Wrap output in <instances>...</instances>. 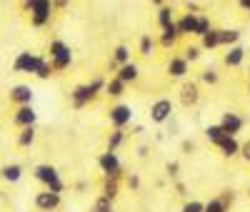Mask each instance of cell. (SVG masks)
<instances>
[{
    "mask_svg": "<svg viewBox=\"0 0 250 212\" xmlns=\"http://www.w3.org/2000/svg\"><path fill=\"white\" fill-rule=\"evenodd\" d=\"M105 88V80L103 77H93L90 82L85 85H78V88L70 93V102H73V108L75 110H83V108H88V105L98 97V93Z\"/></svg>",
    "mask_w": 250,
    "mask_h": 212,
    "instance_id": "cell-1",
    "label": "cell"
},
{
    "mask_svg": "<svg viewBox=\"0 0 250 212\" xmlns=\"http://www.w3.org/2000/svg\"><path fill=\"white\" fill-rule=\"evenodd\" d=\"M50 65L55 73H62V70H68L73 65V50L68 42H62V40H50Z\"/></svg>",
    "mask_w": 250,
    "mask_h": 212,
    "instance_id": "cell-2",
    "label": "cell"
},
{
    "mask_svg": "<svg viewBox=\"0 0 250 212\" xmlns=\"http://www.w3.org/2000/svg\"><path fill=\"white\" fill-rule=\"evenodd\" d=\"M35 180L40 182V185H45V190H50V193H62L65 190V182L60 180V173H58V167H53V165H38L35 167Z\"/></svg>",
    "mask_w": 250,
    "mask_h": 212,
    "instance_id": "cell-3",
    "label": "cell"
},
{
    "mask_svg": "<svg viewBox=\"0 0 250 212\" xmlns=\"http://www.w3.org/2000/svg\"><path fill=\"white\" fill-rule=\"evenodd\" d=\"M98 167H100L103 177H108V180H118V182H120V177H123V165H120L118 153H113V150L100 153V157H98Z\"/></svg>",
    "mask_w": 250,
    "mask_h": 212,
    "instance_id": "cell-4",
    "label": "cell"
},
{
    "mask_svg": "<svg viewBox=\"0 0 250 212\" xmlns=\"http://www.w3.org/2000/svg\"><path fill=\"white\" fill-rule=\"evenodd\" d=\"M28 10H30V23H33V28H45V25H50L53 13H55L53 0H35Z\"/></svg>",
    "mask_w": 250,
    "mask_h": 212,
    "instance_id": "cell-5",
    "label": "cell"
},
{
    "mask_svg": "<svg viewBox=\"0 0 250 212\" xmlns=\"http://www.w3.org/2000/svg\"><path fill=\"white\" fill-rule=\"evenodd\" d=\"M40 60H43V55H35L30 50H23V53H18L15 60H13V70L20 73V75H35L38 65H40Z\"/></svg>",
    "mask_w": 250,
    "mask_h": 212,
    "instance_id": "cell-6",
    "label": "cell"
},
{
    "mask_svg": "<svg viewBox=\"0 0 250 212\" xmlns=\"http://www.w3.org/2000/svg\"><path fill=\"white\" fill-rule=\"evenodd\" d=\"M173 100L170 97H160L150 105V120L155 125H165V122H170L173 120Z\"/></svg>",
    "mask_w": 250,
    "mask_h": 212,
    "instance_id": "cell-7",
    "label": "cell"
},
{
    "mask_svg": "<svg viewBox=\"0 0 250 212\" xmlns=\"http://www.w3.org/2000/svg\"><path fill=\"white\" fill-rule=\"evenodd\" d=\"M108 117H110V125H113V127H128V125L133 122L135 113H133L130 105L118 102V105H113V108L108 110Z\"/></svg>",
    "mask_w": 250,
    "mask_h": 212,
    "instance_id": "cell-8",
    "label": "cell"
},
{
    "mask_svg": "<svg viewBox=\"0 0 250 212\" xmlns=\"http://www.w3.org/2000/svg\"><path fill=\"white\" fill-rule=\"evenodd\" d=\"M198 102H200V88H198V82L185 80L183 88H180V105H183V108H195Z\"/></svg>",
    "mask_w": 250,
    "mask_h": 212,
    "instance_id": "cell-9",
    "label": "cell"
},
{
    "mask_svg": "<svg viewBox=\"0 0 250 212\" xmlns=\"http://www.w3.org/2000/svg\"><path fill=\"white\" fill-rule=\"evenodd\" d=\"M218 125L223 127L225 135H235V137H238V133L245 127V117L238 115V113H223V117H220Z\"/></svg>",
    "mask_w": 250,
    "mask_h": 212,
    "instance_id": "cell-10",
    "label": "cell"
},
{
    "mask_svg": "<svg viewBox=\"0 0 250 212\" xmlns=\"http://www.w3.org/2000/svg\"><path fill=\"white\" fill-rule=\"evenodd\" d=\"M60 195L58 193H50V190H43V193H38L35 195V207L40 210V212H53V210H58L60 207Z\"/></svg>",
    "mask_w": 250,
    "mask_h": 212,
    "instance_id": "cell-11",
    "label": "cell"
},
{
    "mask_svg": "<svg viewBox=\"0 0 250 212\" xmlns=\"http://www.w3.org/2000/svg\"><path fill=\"white\" fill-rule=\"evenodd\" d=\"M188 73H190V62H188L183 55H175L168 60V75L175 77V80H185Z\"/></svg>",
    "mask_w": 250,
    "mask_h": 212,
    "instance_id": "cell-12",
    "label": "cell"
},
{
    "mask_svg": "<svg viewBox=\"0 0 250 212\" xmlns=\"http://www.w3.org/2000/svg\"><path fill=\"white\" fill-rule=\"evenodd\" d=\"M33 88L30 85H13L10 88V93H8V97H10V102L13 105H30L33 102Z\"/></svg>",
    "mask_w": 250,
    "mask_h": 212,
    "instance_id": "cell-13",
    "label": "cell"
},
{
    "mask_svg": "<svg viewBox=\"0 0 250 212\" xmlns=\"http://www.w3.org/2000/svg\"><path fill=\"white\" fill-rule=\"evenodd\" d=\"M35 120H38V113H35V108H33V102H30V105H18V110H15V115H13V122H15L18 127L35 125Z\"/></svg>",
    "mask_w": 250,
    "mask_h": 212,
    "instance_id": "cell-14",
    "label": "cell"
},
{
    "mask_svg": "<svg viewBox=\"0 0 250 212\" xmlns=\"http://www.w3.org/2000/svg\"><path fill=\"white\" fill-rule=\"evenodd\" d=\"M243 60H245V48L240 45V42L230 45V48H228V53L223 55V62H225L228 68H240Z\"/></svg>",
    "mask_w": 250,
    "mask_h": 212,
    "instance_id": "cell-15",
    "label": "cell"
},
{
    "mask_svg": "<svg viewBox=\"0 0 250 212\" xmlns=\"http://www.w3.org/2000/svg\"><path fill=\"white\" fill-rule=\"evenodd\" d=\"M215 147L220 150V155H225V157H235V155H240V142H238L235 135H225Z\"/></svg>",
    "mask_w": 250,
    "mask_h": 212,
    "instance_id": "cell-16",
    "label": "cell"
},
{
    "mask_svg": "<svg viewBox=\"0 0 250 212\" xmlns=\"http://www.w3.org/2000/svg\"><path fill=\"white\" fill-rule=\"evenodd\" d=\"M115 77H120L125 85H130V82H135V80L140 77V68H138L135 62L130 60V62H125V65L115 68Z\"/></svg>",
    "mask_w": 250,
    "mask_h": 212,
    "instance_id": "cell-17",
    "label": "cell"
},
{
    "mask_svg": "<svg viewBox=\"0 0 250 212\" xmlns=\"http://www.w3.org/2000/svg\"><path fill=\"white\" fill-rule=\"evenodd\" d=\"M163 33H160V38H158V42L163 48H173L175 42H178V38H180V33H178V25H175V20L170 25H165V28H160Z\"/></svg>",
    "mask_w": 250,
    "mask_h": 212,
    "instance_id": "cell-18",
    "label": "cell"
},
{
    "mask_svg": "<svg viewBox=\"0 0 250 212\" xmlns=\"http://www.w3.org/2000/svg\"><path fill=\"white\" fill-rule=\"evenodd\" d=\"M195 23H198V13H185L180 20H175V25H178V33H180V35H193Z\"/></svg>",
    "mask_w": 250,
    "mask_h": 212,
    "instance_id": "cell-19",
    "label": "cell"
},
{
    "mask_svg": "<svg viewBox=\"0 0 250 212\" xmlns=\"http://www.w3.org/2000/svg\"><path fill=\"white\" fill-rule=\"evenodd\" d=\"M200 48L203 50H215L220 48V28H210L203 38H200Z\"/></svg>",
    "mask_w": 250,
    "mask_h": 212,
    "instance_id": "cell-20",
    "label": "cell"
},
{
    "mask_svg": "<svg viewBox=\"0 0 250 212\" xmlns=\"http://www.w3.org/2000/svg\"><path fill=\"white\" fill-rule=\"evenodd\" d=\"M125 88H128V85H125L120 77H110V80H105V88H103V90H105V95L108 97H123L125 95Z\"/></svg>",
    "mask_w": 250,
    "mask_h": 212,
    "instance_id": "cell-21",
    "label": "cell"
},
{
    "mask_svg": "<svg viewBox=\"0 0 250 212\" xmlns=\"http://www.w3.org/2000/svg\"><path fill=\"white\" fill-rule=\"evenodd\" d=\"M35 137H38L35 125H25V127H20V133H18V147H33Z\"/></svg>",
    "mask_w": 250,
    "mask_h": 212,
    "instance_id": "cell-22",
    "label": "cell"
},
{
    "mask_svg": "<svg viewBox=\"0 0 250 212\" xmlns=\"http://www.w3.org/2000/svg\"><path fill=\"white\" fill-rule=\"evenodd\" d=\"M0 177L13 185V182H18L20 177H23V167H20L18 162H10V165H5V167H0Z\"/></svg>",
    "mask_w": 250,
    "mask_h": 212,
    "instance_id": "cell-23",
    "label": "cell"
},
{
    "mask_svg": "<svg viewBox=\"0 0 250 212\" xmlns=\"http://www.w3.org/2000/svg\"><path fill=\"white\" fill-rule=\"evenodd\" d=\"M125 62H130V48H128V45H118V48L113 50L110 65H113V68H120V65H125Z\"/></svg>",
    "mask_w": 250,
    "mask_h": 212,
    "instance_id": "cell-24",
    "label": "cell"
},
{
    "mask_svg": "<svg viewBox=\"0 0 250 212\" xmlns=\"http://www.w3.org/2000/svg\"><path fill=\"white\" fill-rule=\"evenodd\" d=\"M240 30L238 28H223L220 30V45H228V48H230V45H235V42H240Z\"/></svg>",
    "mask_w": 250,
    "mask_h": 212,
    "instance_id": "cell-25",
    "label": "cell"
},
{
    "mask_svg": "<svg viewBox=\"0 0 250 212\" xmlns=\"http://www.w3.org/2000/svg\"><path fill=\"white\" fill-rule=\"evenodd\" d=\"M125 145V127H115V130L108 135V150L118 153V147Z\"/></svg>",
    "mask_w": 250,
    "mask_h": 212,
    "instance_id": "cell-26",
    "label": "cell"
},
{
    "mask_svg": "<svg viewBox=\"0 0 250 212\" xmlns=\"http://www.w3.org/2000/svg\"><path fill=\"white\" fill-rule=\"evenodd\" d=\"M100 195L115 202V197L120 195V185H118V180H108V177H105V182H103V190H100Z\"/></svg>",
    "mask_w": 250,
    "mask_h": 212,
    "instance_id": "cell-27",
    "label": "cell"
},
{
    "mask_svg": "<svg viewBox=\"0 0 250 212\" xmlns=\"http://www.w3.org/2000/svg\"><path fill=\"white\" fill-rule=\"evenodd\" d=\"M155 45H158V42H155L150 35H143L140 42H138V53H140L143 58H150V55L155 53Z\"/></svg>",
    "mask_w": 250,
    "mask_h": 212,
    "instance_id": "cell-28",
    "label": "cell"
},
{
    "mask_svg": "<svg viewBox=\"0 0 250 212\" xmlns=\"http://www.w3.org/2000/svg\"><path fill=\"white\" fill-rule=\"evenodd\" d=\"M173 13H175V10H173L170 5H160V8H158V15H155V20H158V25H160V28H165V25H170L173 20H175V18H173Z\"/></svg>",
    "mask_w": 250,
    "mask_h": 212,
    "instance_id": "cell-29",
    "label": "cell"
},
{
    "mask_svg": "<svg viewBox=\"0 0 250 212\" xmlns=\"http://www.w3.org/2000/svg\"><path fill=\"white\" fill-rule=\"evenodd\" d=\"M203 133H205V137H208V142H210V145H218V142L225 137V133H223L220 125H208Z\"/></svg>",
    "mask_w": 250,
    "mask_h": 212,
    "instance_id": "cell-30",
    "label": "cell"
},
{
    "mask_svg": "<svg viewBox=\"0 0 250 212\" xmlns=\"http://www.w3.org/2000/svg\"><path fill=\"white\" fill-rule=\"evenodd\" d=\"M55 75V70H53V65H50V60H40V65H38V70H35V77H40V80H50Z\"/></svg>",
    "mask_w": 250,
    "mask_h": 212,
    "instance_id": "cell-31",
    "label": "cell"
},
{
    "mask_svg": "<svg viewBox=\"0 0 250 212\" xmlns=\"http://www.w3.org/2000/svg\"><path fill=\"white\" fill-rule=\"evenodd\" d=\"M230 207H228L220 197H213V200H208V202H203V212H228Z\"/></svg>",
    "mask_w": 250,
    "mask_h": 212,
    "instance_id": "cell-32",
    "label": "cell"
},
{
    "mask_svg": "<svg viewBox=\"0 0 250 212\" xmlns=\"http://www.w3.org/2000/svg\"><path fill=\"white\" fill-rule=\"evenodd\" d=\"M90 212H115V205H113V200H108V197H98L95 200V205H93V210Z\"/></svg>",
    "mask_w": 250,
    "mask_h": 212,
    "instance_id": "cell-33",
    "label": "cell"
},
{
    "mask_svg": "<svg viewBox=\"0 0 250 212\" xmlns=\"http://www.w3.org/2000/svg\"><path fill=\"white\" fill-rule=\"evenodd\" d=\"M213 28V23H210V18H205V15H198V23H195V30H193V35H198V38H203L208 30Z\"/></svg>",
    "mask_w": 250,
    "mask_h": 212,
    "instance_id": "cell-34",
    "label": "cell"
},
{
    "mask_svg": "<svg viewBox=\"0 0 250 212\" xmlns=\"http://www.w3.org/2000/svg\"><path fill=\"white\" fill-rule=\"evenodd\" d=\"M200 80H203L205 85H218L220 75H218V70H215V68H205V70L200 73Z\"/></svg>",
    "mask_w": 250,
    "mask_h": 212,
    "instance_id": "cell-35",
    "label": "cell"
},
{
    "mask_svg": "<svg viewBox=\"0 0 250 212\" xmlns=\"http://www.w3.org/2000/svg\"><path fill=\"white\" fill-rule=\"evenodd\" d=\"M200 50H203V48H200V45H188V48H185V50H183V58H185V60H188V62H195V60H198V58H200V55H203V53H200Z\"/></svg>",
    "mask_w": 250,
    "mask_h": 212,
    "instance_id": "cell-36",
    "label": "cell"
},
{
    "mask_svg": "<svg viewBox=\"0 0 250 212\" xmlns=\"http://www.w3.org/2000/svg\"><path fill=\"white\" fill-rule=\"evenodd\" d=\"M165 175H168L170 180H178V175H180V162L170 160L168 165H165Z\"/></svg>",
    "mask_w": 250,
    "mask_h": 212,
    "instance_id": "cell-37",
    "label": "cell"
},
{
    "mask_svg": "<svg viewBox=\"0 0 250 212\" xmlns=\"http://www.w3.org/2000/svg\"><path fill=\"white\" fill-rule=\"evenodd\" d=\"M180 212H203V202L200 200H188Z\"/></svg>",
    "mask_w": 250,
    "mask_h": 212,
    "instance_id": "cell-38",
    "label": "cell"
},
{
    "mask_svg": "<svg viewBox=\"0 0 250 212\" xmlns=\"http://www.w3.org/2000/svg\"><path fill=\"white\" fill-rule=\"evenodd\" d=\"M125 182H128V187L133 190V193H138V190H140V177L135 173H130L128 177H125Z\"/></svg>",
    "mask_w": 250,
    "mask_h": 212,
    "instance_id": "cell-39",
    "label": "cell"
},
{
    "mask_svg": "<svg viewBox=\"0 0 250 212\" xmlns=\"http://www.w3.org/2000/svg\"><path fill=\"white\" fill-rule=\"evenodd\" d=\"M220 200L228 205V207H230L233 202H235V195H233V190H223V195H220Z\"/></svg>",
    "mask_w": 250,
    "mask_h": 212,
    "instance_id": "cell-40",
    "label": "cell"
},
{
    "mask_svg": "<svg viewBox=\"0 0 250 212\" xmlns=\"http://www.w3.org/2000/svg\"><path fill=\"white\" fill-rule=\"evenodd\" d=\"M180 150H183V155H190V153L195 150V142H193V140H183Z\"/></svg>",
    "mask_w": 250,
    "mask_h": 212,
    "instance_id": "cell-41",
    "label": "cell"
},
{
    "mask_svg": "<svg viewBox=\"0 0 250 212\" xmlns=\"http://www.w3.org/2000/svg\"><path fill=\"white\" fill-rule=\"evenodd\" d=\"M240 155H243V160H245V162H250V140L240 145Z\"/></svg>",
    "mask_w": 250,
    "mask_h": 212,
    "instance_id": "cell-42",
    "label": "cell"
},
{
    "mask_svg": "<svg viewBox=\"0 0 250 212\" xmlns=\"http://www.w3.org/2000/svg\"><path fill=\"white\" fill-rule=\"evenodd\" d=\"M68 5H70V0H53V8L55 10H65Z\"/></svg>",
    "mask_w": 250,
    "mask_h": 212,
    "instance_id": "cell-43",
    "label": "cell"
},
{
    "mask_svg": "<svg viewBox=\"0 0 250 212\" xmlns=\"http://www.w3.org/2000/svg\"><path fill=\"white\" fill-rule=\"evenodd\" d=\"M175 193H178V195H188V187H185V182L175 180Z\"/></svg>",
    "mask_w": 250,
    "mask_h": 212,
    "instance_id": "cell-44",
    "label": "cell"
},
{
    "mask_svg": "<svg viewBox=\"0 0 250 212\" xmlns=\"http://www.w3.org/2000/svg\"><path fill=\"white\" fill-rule=\"evenodd\" d=\"M75 190H78V193H85V190H88V182H83V180H80V182L75 185Z\"/></svg>",
    "mask_w": 250,
    "mask_h": 212,
    "instance_id": "cell-45",
    "label": "cell"
},
{
    "mask_svg": "<svg viewBox=\"0 0 250 212\" xmlns=\"http://www.w3.org/2000/svg\"><path fill=\"white\" fill-rule=\"evenodd\" d=\"M238 5H240L243 10H248V13H250V0H238Z\"/></svg>",
    "mask_w": 250,
    "mask_h": 212,
    "instance_id": "cell-46",
    "label": "cell"
},
{
    "mask_svg": "<svg viewBox=\"0 0 250 212\" xmlns=\"http://www.w3.org/2000/svg\"><path fill=\"white\" fill-rule=\"evenodd\" d=\"M138 155H140V157L148 155V145H140V147H138Z\"/></svg>",
    "mask_w": 250,
    "mask_h": 212,
    "instance_id": "cell-47",
    "label": "cell"
},
{
    "mask_svg": "<svg viewBox=\"0 0 250 212\" xmlns=\"http://www.w3.org/2000/svg\"><path fill=\"white\" fill-rule=\"evenodd\" d=\"M143 133H145L143 125H135V127H133V135H143Z\"/></svg>",
    "mask_w": 250,
    "mask_h": 212,
    "instance_id": "cell-48",
    "label": "cell"
},
{
    "mask_svg": "<svg viewBox=\"0 0 250 212\" xmlns=\"http://www.w3.org/2000/svg\"><path fill=\"white\" fill-rule=\"evenodd\" d=\"M150 3H153V5H158V8H160V5H165V0H150Z\"/></svg>",
    "mask_w": 250,
    "mask_h": 212,
    "instance_id": "cell-49",
    "label": "cell"
},
{
    "mask_svg": "<svg viewBox=\"0 0 250 212\" xmlns=\"http://www.w3.org/2000/svg\"><path fill=\"white\" fill-rule=\"evenodd\" d=\"M33 3H35V0H23V5H25V8H30Z\"/></svg>",
    "mask_w": 250,
    "mask_h": 212,
    "instance_id": "cell-50",
    "label": "cell"
},
{
    "mask_svg": "<svg viewBox=\"0 0 250 212\" xmlns=\"http://www.w3.org/2000/svg\"><path fill=\"white\" fill-rule=\"evenodd\" d=\"M248 195H250V187H248Z\"/></svg>",
    "mask_w": 250,
    "mask_h": 212,
    "instance_id": "cell-51",
    "label": "cell"
},
{
    "mask_svg": "<svg viewBox=\"0 0 250 212\" xmlns=\"http://www.w3.org/2000/svg\"><path fill=\"white\" fill-rule=\"evenodd\" d=\"M248 93H250V85H248Z\"/></svg>",
    "mask_w": 250,
    "mask_h": 212,
    "instance_id": "cell-52",
    "label": "cell"
},
{
    "mask_svg": "<svg viewBox=\"0 0 250 212\" xmlns=\"http://www.w3.org/2000/svg\"><path fill=\"white\" fill-rule=\"evenodd\" d=\"M248 73H250V70H248Z\"/></svg>",
    "mask_w": 250,
    "mask_h": 212,
    "instance_id": "cell-53",
    "label": "cell"
}]
</instances>
